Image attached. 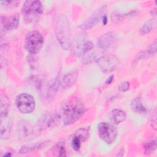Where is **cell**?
I'll list each match as a JSON object with an SVG mask.
<instances>
[{
	"instance_id": "obj_8",
	"label": "cell",
	"mask_w": 157,
	"mask_h": 157,
	"mask_svg": "<svg viewBox=\"0 0 157 157\" xmlns=\"http://www.w3.org/2000/svg\"><path fill=\"white\" fill-rule=\"evenodd\" d=\"M97 63L104 72H110L118 67L120 61L114 55H105L98 59Z\"/></svg>"
},
{
	"instance_id": "obj_3",
	"label": "cell",
	"mask_w": 157,
	"mask_h": 157,
	"mask_svg": "<svg viewBox=\"0 0 157 157\" xmlns=\"http://www.w3.org/2000/svg\"><path fill=\"white\" fill-rule=\"evenodd\" d=\"M21 13L26 23H35L40 18L43 13L42 4L38 0L26 1L23 4Z\"/></svg>"
},
{
	"instance_id": "obj_25",
	"label": "cell",
	"mask_w": 157,
	"mask_h": 157,
	"mask_svg": "<svg viewBox=\"0 0 157 157\" xmlns=\"http://www.w3.org/2000/svg\"><path fill=\"white\" fill-rule=\"evenodd\" d=\"M93 44L91 41H86L84 42L82 45L81 55H85L88 52H90L93 50Z\"/></svg>"
},
{
	"instance_id": "obj_1",
	"label": "cell",
	"mask_w": 157,
	"mask_h": 157,
	"mask_svg": "<svg viewBox=\"0 0 157 157\" xmlns=\"http://www.w3.org/2000/svg\"><path fill=\"white\" fill-rule=\"evenodd\" d=\"M85 107L78 98H72L66 101L61 106L59 114L65 125L75 123L85 113Z\"/></svg>"
},
{
	"instance_id": "obj_24",
	"label": "cell",
	"mask_w": 157,
	"mask_h": 157,
	"mask_svg": "<svg viewBox=\"0 0 157 157\" xmlns=\"http://www.w3.org/2000/svg\"><path fill=\"white\" fill-rule=\"evenodd\" d=\"M54 152L56 153L55 155L58 156H66V152L65 145L63 142L58 143L54 147Z\"/></svg>"
},
{
	"instance_id": "obj_17",
	"label": "cell",
	"mask_w": 157,
	"mask_h": 157,
	"mask_svg": "<svg viewBox=\"0 0 157 157\" xmlns=\"http://www.w3.org/2000/svg\"><path fill=\"white\" fill-rule=\"evenodd\" d=\"M45 145V142H39L30 145H26L21 147L19 150V153L20 154H26L32 153L36 150H38L42 148Z\"/></svg>"
},
{
	"instance_id": "obj_15",
	"label": "cell",
	"mask_w": 157,
	"mask_h": 157,
	"mask_svg": "<svg viewBox=\"0 0 157 157\" xmlns=\"http://www.w3.org/2000/svg\"><path fill=\"white\" fill-rule=\"evenodd\" d=\"M126 117V112L121 109H113L110 113V120L113 124H118L120 123L125 120Z\"/></svg>"
},
{
	"instance_id": "obj_21",
	"label": "cell",
	"mask_w": 157,
	"mask_h": 157,
	"mask_svg": "<svg viewBox=\"0 0 157 157\" xmlns=\"http://www.w3.org/2000/svg\"><path fill=\"white\" fill-rule=\"evenodd\" d=\"M156 27V23L152 21H148L144 23L139 29V33L140 35H145L149 33Z\"/></svg>"
},
{
	"instance_id": "obj_12",
	"label": "cell",
	"mask_w": 157,
	"mask_h": 157,
	"mask_svg": "<svg viewBox=\"0 0 157 157\" xmlns=\"http://www.w3.org/2000/svg\"><path fill=\"white\" fill-rule=\"evenodd\" d=\"M12 121L7 116L1 117L0 136L1 139H7L10 135Z\"/></svg>"
},
{
	"instance_id": "obj_6",
	"label": "cell",
	"mask_w": 157,
	"mask_h": 157,
	"mask_svg": "<svg viewBox=\"0 0 157 157\" xmlns=\"http://www.w3.org/2000/svg\"><path fill=\"white\" fill-rule=\"evenodd\" d=\"M100 138L106 144H111L115 142L118 135L117 128L107 122H101L98 126Z\"/></svg>"
},
{
	"instance_id": "obj_11",
	"label": "cell",
	"mask_w": 157,
	"mask_h": 157,
	"mask_svg": "<svg viewBox=\"0 0 157 157\" xmlns=\"http://www.w3.org/2000/svg\"><path fill=\"white\" fill-rule=\"evenodd\" d=\"M156 42H154L151 44L145 50L140 52L134 58L132 63L133 64H136L139 61L142 59H145L148 58L150 56H152L156 54Z\"/></svg>"
},
{
	"instance_id": "obj_27",
	"label": "cell",
	"mask_w": 157,
	"mask_h": 157,
	"mask_svg": "<svg viewBox=\"0 0 157 157\" xmlns=\"http://www.w3.org/2000/svg\"><path fill=\"white\" fill-rule=\"evenodd\" d=\"M1 4L2 6L5 7H13L17 6L18 1H1Z\"/></svg>"
},
{
	"instance_id": "obj_31",
	"label": "cell",
	"mask_w": 157,
	"mask_h": 157,
	"mask_svg": "<svg viewBox=\"0 0 157 157\" xmlns=\"http://www.w3.org/2000/svg\"><path fill=\"white\" fill-rule=\"evenodd\" d=\"M102 23H103V25H105L107 24V18L106 15L104 14V15L102 16Z\"/></svg>"
},
{
	"instance_id": "obj_13",
	"label": "cell",
	"mask_w": 157,
	"mask_h": 157,
	"mask_svg": "<svg viewBox=\"0 0 157 157\" xmlns=\"http://www.w3.org/2000/svg\"><path fill=\"white\" fill-rule=\"evenodd\" d=\"M2 23L4 28L6 30L15 29L19 25V16L15 13L10 16L4 17L2 18Z\"/></svg>"
},
{
	"instance_id": "obj_23",
	"label": "cell",
	"mask_w": 157,
	"mask_h": 157,
	"mask_svg": "<svg viewBox=\"0 0 157 157\" xmlns=\"http://www.w3.org/2000/svg\"><path fill=\"white\" fill-rule=\"evenodd\" d=\"M74 136L78 138L82 142H85L89 137V130L84 128H80L75 132Z\"/></svg>"
},
{
	"instance_id": "obj_14",
	"label": "cell",
	"mask_w": 157,
	"mask_h": 157,
	"mask_svg": "<svg viewBox=\"0 0 157 157\" xmlns=\"http://www.w3.org/2000/svg\"><path fill=\"white\" fill-rule=\"evenodd\" d=\"M78 77V72L76 71H71L66 74L61 80V85L63 88H67L75 84Z\"/></svg>"
},
{
	"instance_id": "obj_22",
	"label": "cell",
	"mask_w": 157,
	"mask_h": 157,
	"mask_svg": "<svg viewBox=\"0 0 157 157\" xmlns=\"http://www.w3.org/2000/svg\"><path fill=\"white\" fill-rule=\"evenodd\" d=\"M156 149V139H151L147 142H145L144 145V153L145 155H150L153 153Z\"/></svg>"
},
{
	"instance_id": "obj_19",
	"label": "cell",
	"mask_w": 157,
	"mask_h": 157,
	"mask_svg": "<svg viewBox=\"0 0 157 157\" xmlns=\"http://www.w3.org/2000/svg\"><path fill=\"white\" fill-rule=\"evenodd\" d=\"M61 80L60 79V75H58L55 78V80L53 81V82L52 83V84L50 85V86L48 90L47 98L48 99H53L55 97L57 91L58 90L59 86L61 85Z\"/></svg>"
},
{
	"instance_id": "obj_30",
	"label": "cell",
	"mask_w": 157,
	"mask_h": 157,
	"mask_svg": "<svg viewBox=\"0 0 157 157\" xmlns=\"http://www.w3.org/2000/svg\"><path fill=\"white\" fill-rule=\"evenodd\" d=\"M113 80V75H110L106 80L105 81V83L106 84H110L112 83V82Z\"/></svg>"
},
{
	"instance_id": "obj_16",
	"label": "cell",
	"mask_w": 157,
	"mask_h": 157,
	"mask_svg": "<svg viewBox=\"0 0 157 157\" xmlns=\"http://www.w3.org/2000/svg\"><path fill=\"white\" fill-rule=\"evenodd\" d=\"M10 102L7 95L1 94L0 95V117L7 116L10 109Z\"/></svg>"
},
{
	"instance_id": "obj_7",
	"label": "cell",
	"mask_w": 157,
	"mask_h": 157,
	"mask_svg": "<svg viewBox=\"0 0 157 157\" xmlns=\"http://www.w3.org/2000/svg\"><path fill=\"white\" fill-rule=\"evenodd\" d=\"M15 104L18 110L22 113H30L35 109V100L34 98L27 93L18 94L15 99Z\"/></svg>"
},
{
	"instance_id": "obj_20",
	"label": "cell",
	"mask_w": 157,
	"mask_h": 157,
	"mask_svg": "<svg viewBox=\"0 0 157 157\" xmlns=\"http://www.w3.org/2000/svg\"><path fill=\"white\" fill-rule=\"evenodd\" d=\"M136 13V11H133V12H129L128 13H126V14H123L120 12H118V10H115L111 14V20L113 23H117L129 16L132 17L135 15Z\"/></svg>"
},
{
	"instance_id": "obj_32",
	"label": "cell",
	"mask_w": 157,
	"mask_h": 157,
	"mask_svg": "<svg viewBox=\"0 0 157 157\" xmlns=\"http://www.w3.org/2000/svg\"><path fill=\"white\" fill-rule=\"evenodd\" d=\"M12 156V154L10 153H9V152H7V153L4 154L3 156Z\"/></svg>"
},
{
	"instance_id": "obj_5",
	"label": "cell",
	"mask_w": 157,
	"mask_h": 157,
	"mask_svg": "<svg viewBox=\"0 0 157 157\" xmlns=\"http://www.w3.org/2000/svg\"><path fill=\"white\" fill-rule=\"evenodd\" d=\"M41 128L39 124L34 126L26 121H21L17 125V134L21 139L30 140L40 134Z\"/></svg>"
},
{
	"instance_id": "obj_9",
	"label": "cell",
	"mask_w": 157,
	"mask_h": 157,
	"mask_svg": "<svg viewBox=\"0 0 157 157\" xmlns=\"http://www.w3.org/2000/svg\"><path fill=\"white\" fill-rule=\"evenodd\" d=\"M105 6H102L98 9H97L91 16L84 21L82 23H81L79 26V28L82 29H90L94 26L101 19L102 16L105 14Z\"/></svg>"
},
{
	"instance_id": "obj_4",
	"label": "cell",
	"mask_w": 157,
	"mask_h": 157,
	"mask_svg": "<svg viewBox=\"0 0 157 157\" xmlns=\"http://www.w3.org/2000/svg\"><path fill=\"white\" fill-rule=\"evenodd\" d=\"M44 39L42 34L37 31L29 32L25 37L24 46L31 54H36L43 46Z\"/></svg>"
},
{
	"instance_id": "obj_10",
	"label": "cell",
	"mask_w": 157,
	"mask_h": 157,
	"mask_svg": "<svg viewBox=\"0 0 157 157\" xmlns=\"http://www.w3.org/2000/svg\"><path fill=\"white\" fill-rule=\"evenodd\" d=\"M115 38L113 34L111 32L106 33L101 36L98 39L97 45L99 48L106 50L111 47L114 44Z\"/></svg>"
},
{
	"instance_id": "obj_26",
	"label": "cell",
	"mask_w": 157,
	"mask_h": 157,
	"mask_svg": "<svg viewBox=\"0 0 157 157\" xmlns=\"http://www.w3.org/2000/svg\"><path fill=\"white\" fill-rule=\"evenodd\" d=\"M81 143H82V142L78 138L74 136V137L72 140V142H71L72 147L73 148V149L75 151H78L80 148Z\"/></svg>"
},
{
	"instance_id": "obj_2",
	"label": "cell",
	"mask_w": 157,
	"mask_h": 157,
	"mask_svg": "<svg viewBox=\"0 0 157 157\" xmlns=\"http://www.w3.org/2000/svg\"><path fill=\"white\" fill-rule=\"evenodd\" d=\"M55 34L61 47L68 50L71 47L69 22L64 15L59 16L55 26Z\"/></svg>"
},
{
	"instance_id": "obj_29",
	"label": "cell",
	"mask_w": 157,
	"mask_h": 157,
	"mask_svg": "<svg viewBox=\"0 0 157 157\" xmlns=\"http://www.w3.org/2000/svg\"><path fill=\"white\" fill-rule=\"evenodd\" d=\"M151 126L155 129H156V113H155L154 115H152V117H151Z\"/></svg>"
},
{
	"instance_id": "obj_28",
	"label": "cell",
	"mask_w": 157,
	"mask_h": 157,
	"mask_svg": "<svg viewBox=\"0 0 157 157\" xmlns=\"http://www.w3.org/2000/svg\"><path fill=\"white\" fill-rule=\"evenodd\" d=\"M130 84L128 81H124L121 83L118 86V90L121 92H125L129 89Z\"/></svg>"
},
{
	"instance_id": "obj_18",
	"label": "cell",
	"mask_w": 157,
	"mask_h": 157,
	"mask_svg": "<svg viewBox=\"0 0 157 157\" xmlns=\"http://www.w3.org/2000/svg\"><path fill=\"white\" fill-rule=\"evenodd\" d=\"M131 107L135 113L139 114H145L147 113V109L143 105L140 98H136L132 101Z\"/></svg>"
}]
</instances>
